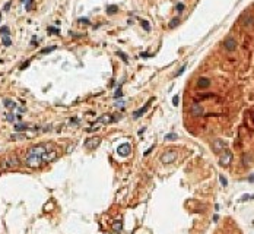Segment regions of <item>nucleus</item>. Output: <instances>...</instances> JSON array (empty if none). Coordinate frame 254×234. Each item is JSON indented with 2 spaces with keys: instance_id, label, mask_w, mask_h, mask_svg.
<instances>
[{
  "instance_id": "obj_23",
  "label": "nucleus",
  "mask_w": 254,
  "mask_h": 234,
  "mask_svg": "<svg viewBox=\"0 0 254 234\" xmlns=\"http://www.w3.org/2000/svg\"><path fill=\"white\" fill-rule=\"evenodd\" d=\"M57 48V46H51V47H45V48H43L41 50V54H48V53H51V51H54Z\"/></svg>"
},
{
  "instance_id": "obj_22",
  "label": "nucleus",
  "mask_w": 254,
  "mask_h": 234,
  "mask_svg": "<svg viewBox=\"0 0 254 234\" xmlns=\"http://www.w3.org/2000/svg\"><path fill=\"white\" fill-rule=\"evenodd\" d=\"M140 25L143 27V29H145L146 32H149V31H151V25H149V22H148L146 19H142V21H140Z\"/></svg>"
},
{
  "instance_id": "obj_10",
  "label": "nucleus",
  "mask_w": 254,
  "mask_h": 234,
  "mask_svg": "<svg viewBox=\"0 0 254 234\" xmlns=\"http://www.w3.org/2000/svg\"><path fill=\"white\" fill-rule=\"evenodd\" d=\"M57 158V154L53 151V152H45L43 155V163H50V161H54Z\"/></svg>"
},
{
  "instance_id": "obj_2",
  "label": "nucleus",
  "mask_w": 254,
  "mask_h": 234,
  "mask_svg": "<svg viewBox=\"0 0 254 234\" xmlns=\"http://www.w3.org/2000/svg\"><path fill=\"white\" fill-rule=\"evenodd\" d=\"M177 157H178V152H177L175 149H168V151H165V152L162 154L161 161H162L164 164H171V163H174V161L177 160Z\"/></svg>"
},
{
  "instance_id": "obj_41",
  "label": "nucleus",
  "mask_w": 254,
  "mask_h": 234,
  "mask_svg": "<svg viewBox=\"0 0 254 234\" xmlns=\"http://www.w3.org/2000/svg\"><path fill=\"white\" fill-rule=\"evenodd\" d=\"M154 54H151V53H142L140 54V57H143V59H146V57H152Z\"/></svg>"
},
{
  "instance_id": "obj_35",
  "label": "nucleus",
  "mask_w": 254,
  "mask_h": 234,
  "mask_svg": "<svg viewBox=\"0 0 254 234\" xmlns=\"http://www.w3.org/2000/svg\"><path fill=\"white\" fill-rule=\"evenodd\" d=\"M10 6H12V2H8V3L3 6V12H8V11L10 9Z\"/></svg>"
},
{
  "instance_id": "obj_24",
  "label": "nucleus",
  "mask_w": 254,
  "mask_h": 234,
  "mask_svg": "<svg viewBox=\"0 0 254 234\" xmlns=\"http://www.w3.org/2000/svg\"><path fill=\"white\" fill-rule=\"evenodd\" d=\"M28 129V126L25 125V123H18V125H15V130L16 132H21V130H27Z\"/></svg>"
},
{
  "instance_id": "obj_42",
  "label": "nucleus",
  "mask_w": 254,
  "mask_h": 234,
  "mask_svg": "<svg viewBox=\"0 0 254 234\" xmlns=\"http://www.w3.org/2000/svg\"><path fill=\"white\" fill-rule=\"evenodd\" d=\"M154 148H155V146H151V148H149V149H148V151H145V152H143V155H148V154H151V152H152V149H154Z\"/></svg>"
},
{
  "instance_id": "obj_40",
  "label": "nucleus",
  "mask_w": 254,
  "mask_h": 234,
  "mask_svg": "<svg viewBox=\"0 0 254 234\" xmlns=\"http://www.w3.org/2000/svg\"><path fill=\"white\" fill-rule=\"evenodd\" d=\"M6 119H8L9 122H13V120H15V116H13V114H8V116H6Z\"/></svg>"
},
{
  "instance_id": "obj_18",
  "label": "nucleus",
  "mask_w": 254,
  "mask_h": 234,
  "mask_svg": "<svg viewBox=\"0 0 254 234\" xmlns=\"http://www.w3.org/2000/svg\"><path fill=\"white\" fill-rule=\"evenodd\" d=\"M47 32L51 35V34H54V35H59L60 34V29L57 28V27H53V25H50V27H47Z\"/></svg>"
},
{
  "instance_id": "obj_32",
  "label": "nucleus",
  "mask_w": 254,
  "mask_h": 234,
  "mask_svg": "<svg viewBox=\"0 0 254 234\" xmlns=\"http://www.w3.org/2000/svg\"><path fill=\"white\" fill-rule=\"evenodd\" d=\"M212 97H215V95H213V94H202V95H199L197 99H209V98H212Z\"/></svg>"
},
{
  "instance_id": "obj_9",
  "label": "nucleus",
  "mask_w": 254,
  "mask_h": 234,
  "mask_svg": "<svg viewBox=\"0 0 254 234\" xmlns=\"http://www.w3.org/2000/svg\"><path fill=\"white\" fill-rule=\"evenodd\" d=\"M231 161H232V154L231 152H225L222 157H221V160H219V164L222 165V167H226V165H229L231 164Z\"/></svg>"
},
{
  "instance_id": "obj_17",
  "label": "nucleus",
  "mask_w": 254,
  "mask_h": 234,
  "mask_svg": "<svg viewBox=\"0 0 254 234\" xmlns=\"http://www.w3.org/2000/svg\"><path fill=\"white\" fill-rule=\"evenodd\" d=\"M180 22H181V21H180V18H178V16H175V18H172V19L170 21L168 27H170L171 29H174V28H177V27L180 25Z\"/></svg>"
},
{
  "instance_id": "obj_13",
  "label": "nucleus",
  "mask_w": 254,
  "mask_h": 234,
  "mask_svg": "<svg viewBox=\"0 0 254 234\" xmlns=\"http://www.w3.org/2000/svg\"><path fill=\"white\" fill-rule=\"evenodd\" d=\"M241 22H242V25H244V27H251V24H253V16H251V15H248V13H245V15L242 16Z\"/></svg>"
},
{
  "instance_id": "obj_5",
  "label": "nucleus",
  "mask_w": 254,
  "mask_h": 234,
  "mask_svg": "<svg viewBox=\"0 0 254 234\" xmlns=\"http://www.w3.org/2000/svg\"><path fill=\"white\" fill-rule=\"evenodd\" d=\"M154 101H155V97H151V98H149V99L146 101V104H145V105H143V107H142L140 110L135 111V113H133V117H135V119H137V117L143 116V114H145V113H146V111L149 110V107H151V104H152Z\"/></svg>"
},
{
  "instance_id": "obj_8",
  "label": "nucleus",
  "mask_w": 254,
  "mask_h": 234,
  "mask_svg": "<svg viewBox=\"0 0 254 234\" xmlns=\"http://www.w3.org/2000/svg\"><path fill=\"white\" fill-rule=\"evenodd\" d=\"M99 142H101L99 138H89V139L85 142V148H88V149H95V148L99 145Z\"/></svg>"
},
{
  "instance_id": "obj_14",
  "label": "nucleus",
  "mask_w": 254,
  "mask_h": 234,
  "mask_svg": "<svg viewBox=\"0 0 254 234\" xmlns=\"http://www.w3.org/2000/svg\"><path fill=\"white\" fill-rule=\"evenodd\" d=\"M117 12H118V6H117V5H108V6H107V15L112 16V15H115Z\"/></svg>"
},
{
  "instance_id": "obj_3",
  "label": "nucleus",
  "mask_w": 254,
  "mask_h": 234,
  "mask_svg": "<svg viewBox=\"0 0 254 234\" xmlns=\"http://www.w3.org/2000/svg\"><path fill=\"white\" fill-rule=\"evenodd\" d=\"M45 152H47V146H45V145H35V146H32L27 154H29V155H37V157H43Z\"/></svg>"
},
{
  "instance_id": "obj_38",
  "label": "nucleus",
  "mask_w": 254,
  "mask_h": 234,
  "mask_svg": "<svg viewBox=\"0 0 254 234\" xmlns=\"http://www.w3.org/2000/svg\"><path fill=\"white\" fill-rule=\"evenodd\" d=\"M251 199H253L251 195H244V196L241 198V200H251Z\"/></svg>"
},
{
  "instance_id": "obj_4",
  "label": "nucleus",
  "mask_w": 254,
  "mask_h": 234,
  "mask_svg": "<svg viewBox=\"0 0 254 234\" xmlns=\"http://www.w3.org/2000/svg\"><path fill=\"white\" fill-rule=\"evenodd\" d=\"M223 47L228 51H235L237 50V41H235V38L232 35H228L225 38V41H223Z\"/></svg>"
},
{
  "instance_id": "obj_21",
  "label": "nucleus",
  "mask_w": 254,
  "mask_h": 234,
  "mask_svg": "<svg viewBox=\"0 0 254 234\" xmlns=\"http://www.w3.org/2000/svg\"><path fill=\"white\" fill-rule=\"evenodd\" d=\"M34 3H35V0H27V2H25V11H27V12L32 11V8H34Z\"/></svg>"
},
{
  "instance_id": "obj_7",
  "label": "nucleus",
  "mask_w": 254,
  "mask_h": 234,
  "mask_svg": "<svg viewBox=\"0 0 254 234\" xmlns=\"http://www.w3.org/2000/svg\"><path fill=\"white\" fill-rule=\"evenodd\" d=\"M212 149H213V152L221 154V152H223V151L226 149V144H225L223 141H221V139H216V141H213V144H212Z\"/></svg>"
},
{
  "instance_id": "obj_29",
  "label": "nucleus",
  "mask_w": 254,
  "mask_h": 234,
  "mask_svg": "<svg viewBox=\"0 0 254 234\" xmlns=\"http://www.w3.org/2000/svg\"><path fill=\"white\" fill-rule=\"evenodd\" d=\"M186 69H187V64H183V66H181V67H180V69H178V70H177V73H175V75H174V76H175V78H177V76H180V75H183V73H184V70H186Z\"/></svg>"
},
{
  "instance_id": "obj_25",
  "label": "nucleus",
  "mask_w": 254,
  "mask_h": 234,
  "mask_svg": "<svg viewBox=\"0 0 254 234\" xmlns=\"http://www.w3.org/2000/svg\"><path fill=\"white\" fill-rule=\"evenodd\" d=\"M111 119H112V117H111L110 114H108V116L105 114V116H102V117H99V119H98V122H99V123H108V122H110Z\"/></svg>"
},
{
  "instance_id": "obj_39",
  "label": "nucleus",
  "mask_w": 254,
  "mask_h": 234,
  "mask_svg": "<svg viewBox=\"0 0 254 234\" xmlns=\"http://www.w3.org/2000/svg\"><path fill=\"white\" fill-rule=\"evenodd\" d=\"M37 44H38V41H37V35H34L32 40H31V46H37Z\"/></svg>"
},
{
  "instance_id": "obj_31",
  "label": "nucleus",
  "mask_w": 254,
  "mask_h": 234,
  "mask_svg": "<svg viewBox=\"0 0 254 234\" xmlns=\"http://www.w3.org/2000/svg\"><path fill=\"white\" fill-rule=\"evenodd\" d=\"M184 9H186V6H184V3H177V6H175V11L180 13V12H184Z\"/></svg>"
},
{
  "instance_id": "obj_28",
  "label": "nucleus",
  "mask_w": 254,
  "mask_h": 234,
  "mask_svg": "<svg viewBox=\"0 0 254 234\" xmlns=\"http://www.w3.org/2000/svg\"><path fill=\"white\" fill-rule=\"evenodd\" d=\"M0 34H2V35H10L9 27H2V28H0Z\"/></svg>"
},
{
  "instance_id": "obj_16",
  "label": "nucleus",
  "mask_w": 254,
  "mask_h": 234,
  "mask_svg": "<svg viewBox=\"0 0 254 234\" xmlns=\"http://www.w3.org/2000/svg\"><path fill=\"white\" fill-rule=\"evenodd\" d=\"M242 164H244V165L253 164V155H251V154H244V155H242Z\"/></svg>"
},
{
  "instance_id": "obj_19",
  "label": "nucleus",
  "mask_w": 254,
  "mask_h": 234,
  "mask_svg": "<svg viewBox=\"0 0 254 234\" xmlns=\"http://www.w3.org/2000/svg\"><path fill=\"white\" fill-rule=\"evenodd\" d=\"M115 54H117V56H118V57H120V59H121V60L124 62V63H129V56H127V54H126L124 51H120V50H118V51H117Z\"/></svg>"
},
{
  "instance_id": "obj_33",
  "label": "nucleus",
  "mask_w": 254,
  "mask_h": 234,
  "mask_svg": "<svg viewBox=\"0 0 254 234\" xmlns=\"http://www.w3.org/2000/svg\"><path fill=\"white\" fill-rule=\"evenodd\" d=\"M121 97H123V91H121V86H120V88H117V91L114 94V98H121Z\"/></svg>"
},
{
  "instance_id": "obj_43",
  "label": "nucleus",
  "mask_w": 254,
  "mask_h": 234,
  "mask_svg": "<svg viewBox=\"0 0 254 234\" xmlns=\"http://www.w3.org/2000/svg\"><path fill=\"white\" fill-rule=\"evenodd\" d=\"M70 123H75V125H76V123H77V119H72V120H70Z\"/></svg>"
},
{
  "instance_id": "obj_44",
  "label": "nucleus",
  "mask_w": 254,
  "mask_h": 234,
  "mask_svg": "<svg viewBox=\"0 0 254 234\" xmlns=\"http://www.w3.org/2000/svg\"><path fill=\"white\" fill-rule=\"evenodd\" d=\"M27 2V0H21V3H25Z\"/></svg>"
},
{
  "instance_id": "obj_12",
  "label": "nucleus",
  "mask_w": 254,
  "mask_h": 234,
  "mask_svg": "<svg viewBox=\"0 0 254 234\" xmlns=\"http://www.w3.org/2000/svg\"><path fill=\"white\" fill-rule=\"evenodd\" d=\"M197 86L199 88H207V86H210V79L209 78H199Z\"/></svg>"
},
{
  "instance_id": "obj_30",
  "label": "nucleus",
  "mask_w": 254,
  "mask_h": 234,
  "mask_svg": "<svg viewBox=\"0 0 254 234\" xmlns=\"http://www.w3.org/2000/svg\"><path fill=\"white\" fill-rule=\"evenodd\" d=\"M177 138H178L177 133H168V135L165 136V141H174V139H177Z\"/></svg>"
},
{
  "instance_id": "obj_36",
  "label": "nucleus",
  "mask_w": 254,
  "mask_h": 234,
  "mask_svg": "<svg viewBox=\"0 0 254 234\" xmlns=\"http://www.w3.org/2000/svg\"><path fill=\"white\" fill-rule=\"evenodd\" d=\"M219 179H221V183H222L223 186H228V180H226L223 176H219Z\"/></svg>"
},
{
  "instance_id": "obj_45",
  "label": "nucleus",
  "mask_w": 254,
  "mask_h": 234,
  "mask_svg": "<svg viewBox=\"0 0 254 234\" xmlns=\"http://www.w3.org/2000/svg\"><path fill=\"white\" fill-rule=\"evenodd\" d=\"M0 19H2V12H0Z\"/></svg>"
},
{
  "instance_id": "obj_6",
  "label": "nucleus",
  "mask_w": 254,
  "mask_h": 234,
  "mask_svg": "<svg viewBox=\"0 0 254 234\" xmlns=\"http://www.w3.org/2000/svg\"><path fill=\"white\" fill-rule=\"evenodd\" d=\"M130 152H132V145L130 144H121L118 148H117V154L118 155H121V157H127V155H130Z\"/></svg>"
},
{
  "instance_id": "obj_15",
  "label": "nucleus",
  "mask_w": 254,
  "mask_h": 234,
  "mask_svg": "<svg viewBox=\"0 0 254 234\" xmlns=\"http://www.w3.org/2000/svg\"><path fill=\"white\" fill-rule=\"evenodd\" d=\"M3 104H5V107H6V108H9V110H13V108H16V104H15V101H12V99H9V98H5V99H3Z\"/></svg>"
},
{
  "instance_id": "obj_27",
  "label": "nucleus",
  "mask_w": 254,
  "mask_h": 234,
  "mask_svg": "<svg viewBox=\"0 0 254 234\" xmlns=\"http://www.w3.org/2000/svg\"><path fill=\"white\" fill-rule=\"evenodd\" d=\"M112 228H114V231H121V228H123V224H121V221H115L114 224H112Z\"/></svg>"
},
{
  "instance_id": "obj_20",
  "label": "nucleus",
  "mask_w": 254,
  "mask_h": 234,
  "mask_svg": "<svg viewBox=\"0 0 254 234\" xmlns=\"http://www.w3.org/2000/svg\"><path fill=\"white\" fill-rule=\"evenodd\" d=\"M2 43H3L5 47H10V46H12V40H10L9 35H3V37H2Z\"/></svg>"
},
{
  "instance_id": "obj_26",
  "label": "nucleus",
  "mask_w": 254,
  "mask_h": 234,
  "mask_svg": "<svg viewBox=\"0 0 254 234\" xmlns=\"http://www.w3.org/2000/svg\"><path fill=\"white\" fill-rule=\"evenodd\" d=\"M77 24H80V25H89V24H91V19H89V18H83V16H82V18H79V19H77Z\"/></svg>"
},
{
  "instance_id": "obj_37",
  "label": "nucleus",
  "mask_w": 254,
  "mask_h": 234,
  "mask_svg": "<svg viewBox=\"0 0 254 234\" xmlns=\"http://www.w3.org/2000/svg\"><path fill=\"white\" fill-rule=\"evenodd\" d=\"M28 66H29V60H27V62H25V63H22V64H21V67H19V69H21V70H24V69H25V67H28Z\"/></svg>"
},
{
  "instance_id": "obj_34",
  "label": "nucleus",
  "mask_w": 254,
  "mask_h": 234,
  "mask_svg": "<svg viewBox=\"0 0 254 234\" xmlns=\"http://www.w3.org/2000/svg\"><path fill=\"white\" fill-rule=\"evenodd\" d=\"M172 104H174L175 107L180 104V97H178V95H174V97H172Z\"/></svg>"
},
{
  "instance_id": "obj_11",
  "label": "nucleus",
  "mask_w": 254,
  "mask_h": 234,
  "mask_svg": "<svg viewBox=\"0 0 254 234\" xmlns=\"http://www.w3.org/2000/svg\"><path fill=\"white\" fill-rule=\"evenodd\" d=\"M203 113H204V110H203L202 105L194 104V105L191 107V114H193V116H203Z\"/></svg>"
},
{
  "instance_id": "obj_1",
  "label": "nucleus",
  "mask_w": 254,
  "mask_h": 234,
  "mask_svg": "<svg viewBox=\"0 0 254 234\" xmlns=\"http://www.w3.org/2000/svg\"><path fill=\"white\" fill-rule=\"evenodd\" d=\"M19 158L16 155H8L6 158L2 160V163H0V167L2 168H13V167H18L19 165Z\"/></svg>"
}]
</instances>
